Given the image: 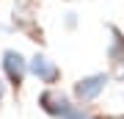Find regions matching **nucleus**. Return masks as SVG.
<instances>
[{
    "label": "nucleus",
    "instance_id": "nucleus-2",
    "mask_svg": "<svg viewBox=\"0 0 124 119\" xmlns=\"http://www.w3.org/2000/svg\"><path fill=\"white\" fill-rule=\"evenodd\" d=\"M108 78L105 72H97V75H88V78H80L77 83H75V97L80 102H91V100H97L102 92L108 89Z\"/></svg>",
    "mask_w": 124,
    "mask_h": 119
},
{
    "label": "nucleus",
    "instance_id": "nucleus-5",
    "mask_svg": "<svg viewBox=\"0 0 124 119\" xmlns=\"http://www.w3.org/2000/svg\"><path fill=\"white\" fill-rule=\"evenodd\" d=\"M61 119H91V114H88L85 108H80V105H69V111H66Z\"/></svg>",
    "mask_w": 124,
    "mask_h": 119
},
{
    "label": "nucleus",
    "instance_id": "nucleus-4",
    "mask_svg": "<svg viewBox=\"0 0 124 119\" xmlns=\"http://www.w3.org/2000/svg\"><path fill=\"white\" fill-rule=\"evenodd\" d=\"M39 105H41V111H44V114L55 116V119H61V116L69 111L72 102H69V97H66L63 92H58V89L50 86L47 92H41V94H39Z\"/></svg>",
    "mask_w": 124,
    "mask_h": 119
},
{
    "label": "nucleus",
    "instance_id": "nucleus-1",
    "mask_svg": "<svg viewBox=\"0 0 124 119\" xmlns=\"http://www.w3.org/2000/svg\"><path fill=\"white\" fill-rule=\"evenodd\" d=\"M28 75H33L44 86H55L58 80H61V66H58L53 58H47L44 53H36L31 61H28Z\"/></svg>",
    "mask_w": 124,
    "mask_h": 119
},
{
    "label": "nucleus",
    "instance_id": "nucleus-6",
    "mask_svg": "<svg viewBox=\"0 0 124 119\" xmlns=\"http://www.w3.org/2000/svg\"><path fill=\"white\" fill-rule=\"evenodd\" d=\"M77 25V19H75V14H66V28H75Z\"/></svg>",
    "mask_w": 124,
    "mask_h": 119
},
{
    "label": "nucleus",
    "instance_id": "nucleus-3",
    "mask_svg": "<svg viewBox=\"0 0 124 119\" xmlns=\"http://www.w3.org/2000/svg\"><path fill=\"white\" fill-rule=\"evenodd\" d=\"M0 66H3L6 80H8L11 86H19L25 80V75H28V61H25V55L19 53V50H6Z\"/></svg>",
    "mask_w": 124,
    "mask_h": 119
}]
</instances>
